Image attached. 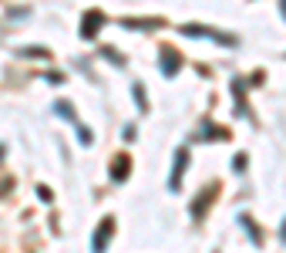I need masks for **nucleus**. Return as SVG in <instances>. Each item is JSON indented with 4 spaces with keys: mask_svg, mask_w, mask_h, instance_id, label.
<instances>
[{
    "mask_svg": "<svg viewBox=\"0 0 286 253\" xmlns=\"http://www.w3.org/2000/svg\"><path fill=\"white\" fill-rule=\"evenodd\" d=\"M162 61H165V75H172V68H175V58H172V54H165Z\"/></svg>",
    "mask_w": 286,
    "mask_h": 253,
    "instance_id": "obj_2",
    "label": "nucleus"
},
{
    "mask_svg": "<svg viewBox=\"0 0 286 253\" xmlns=\"http://www.w3.org/2000/svg\"><path fill=\"white\" fill-rule=\"evenodd\" d=\"M111 230V223H105V230H98V240H94V253H101L105 250V233Z\"/></svg>",
    "mask_w": 286,
    "mask_h": 253,
    "instance_id": "obj_1",
    "label": "nucleus"
}]
</instances>
